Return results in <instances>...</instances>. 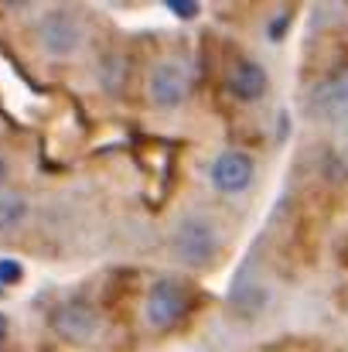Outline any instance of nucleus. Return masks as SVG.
<instances>
[{
	"instance_id": "1",
	"label": "nucleus",
	"mask_w": 348,
	"mask_h": 352,
	"mask_svg": "<svg viewBox=\"0 0 348 352\" xmlns=\"http://www.w3.org/2000/svg\"><path fill=\"white\" fill-rule=\"evenodd\" d=\"M34 34H38V45H41V52H45L48 58H72V55L79 52L82 38H86L82 21H79L69 7H51V10H45V14L38 17Z\"/></svg>"
},
{
	"instance_id": "2",
	"label": "nucleus",
	"mask_w": 348,
	"mask_h": 352,
	"mask_svg": "<svg viewBox=\"0 0 348 352\" xmlns=\"http://www.w3.org/2000/svg\"><path fill=\"white\" fill-rule=\"evenodd\" d=\"M171 253L174 260H181L185 267H209L216 256H219V236L216 226L209 219H198V216H188L174 226L171 233Z\"/></svg>"
},
{
	"instance_id": "3",
	"label": "nucleus",
	"mask_w": 348,
	"mask_h": 352,
	"mask_svg": "<svg viewBox=\"0 0 348 352\" xmlns=\"http://www.w3.org/2000/svg\"><path fill=\"white\" fill-rule=\"evenodd\" d=\"M188 305H192V298H188L185 284H178L171 277H161V280L150 284V291L143 298V318L154 332H171L174 325L185 322Z\"/></svg>"
},
{
	"instance_id": "4",
	"label": "nucleus",
	"mask_w": 348,
	"mask_h": 352,
	"mask_svg": "<svg viewBox=\"0 0 348 352\" xmlns=\"http://www.w3.org/2000/svg\"><path fill=\"white\" fill-rule=\"evenodd\" d=\"M188 96H192V76H188L185 62L161 58L147 76V100L157 110H178L188 103Z\"/></svg>"
},
{
	"instance_id": "5",
	"label": "nucleus",
	"mask_w": 348,
	"mask_h": 352,
	"mask_svg": "<svg viewBox=\"0 0 348 352\" xmlns=\"http://www.w3.org/2000/svg\"><path fill=\"white\" fill-rule=\"evenodd\" d=\"M253 175H256V164L249 154L242 151H222L212 168H209V178H212V188L222 192V195H239L253 185Z\"/></svg>"
},
{
	"instance_id": "6",
	"label": "nucleus",
	"mask_w": 348,
	"mask_h": 352,
	"mask_svg": "<svg viewBox=\"0 0 348 352\" xmlns=\"http://www.w3.org/2000/svg\"><path fill=\"white\" fill-rule=\"evenodd\" d=\"M51 329L62 339H69V342H86V339L96 336L100 318H96V311L86 301H65V305H58L51 311Z\"/></svg>"
},
{
	"instance_id": "7",
	"label": "nucleus",
	"mask_w": 348,
	"mask_h": 352,
	"mask_svg": "<svg viewBox=\"0 0 348 352\" xmlns=\"http://www.w3.org/2000/svg\"><path fill=\"white\" fill-rule=\"evenodd\" d=\"M226 89L232 93V100H239V103H259V100L266 96V89H270L266 69H263L259 62H249V58L235 62L229 69Z\"/></svg>"
},
{
	"instance_id": "8",
	"label": "nucleus",
	"mask_w": 348,
	"mask_h": 352,
	"mask_svg": "<svg viewBox=\"0 0 348 352\" xmlns=\"http://www.w3.org/2000/svg\"><path fill=\"white\" fill-rule=\"evenodd\" d=\"M311 110L318 117H338L348 110V65L332 72L314 93H311Z\"/></svg>"
},
{
	"instance_id": "9",
	"label": "nucleus",
	"mask_w": 348,
	"mask_h": 352,
	"mask_svg": "<svg viewBox=\"0 0 348 352\" xmlns=\"http://www.w3.org/2000/svg\"><path fill=\"white\" fill-rule=\"evenodd\" d=\"M31 216V206L24 195H0V230L3 233H14L27 223Z\"/></svg>"
},
{
	"instance_id": "10",
	"label": "nucleus",
	"mask_w": 348,
	"mask_h": 352,
	"mask_svg": "<svg viewBox=\"0 0 348 352\" xmlns=\"http://www.w3.org/2000/svg\"><path fill=\"white\" fill-rule=\"evenodd\" d=\"M21 277H24V267L17 260H10V256H0V287H10Z\"/></svg>"
},
{
	"instance_id": "11",
	"label": "nucleus",
	"mask_w": 348,
	"mask_h": 352,
	"mask_svg": "<svg viewBox=\"0 0 348 352\" xmlns=\"http://www.w3.org/2000/svg\"><path fill=\"white\" fill-rule=\"evenodd\" d=\"M164 7H167L174 17H181V21H192V17H198V10H202L198 0H164Z\"/></svg>"
},
{
	"instance_id": "12",
	"label": "nucleus",
	"mask_w": 348,
	"mask_h": 352,
	"mask_svg": "<svg viewBox=\"0 0 348 352\" xmlns=\"http://www.w3.org/2000/svg\"><path fill=\"white\" fill-rule=\"evenodd\" d=\"M3 3H7V7H10V10H21V7H27V3H31V0H3Z\"/></svg>"
},
{
	"instance_id": "13",
	"label": "nucleus",
	"mask_w": 348,
	"mask_h": 352,
	"mask_svg": "<svg viewBox=\"0 0 348 352\" xmlns=\"http://www.w3.org/2000/svg\"><path fill=\"white\" fill-rule=\"evenodd\" d=\"M3 182H7V161L0 157V188H3Z\"/></svg>"
},
{
	"instance_id": "14",
	"label": "nucleus",
	"mask_w": 348,
	"mask_h": 352,
	"mask_svg": "<svg viewBox=\"0 0 348 352\" xmlns=\"http://www.w3.org/2000/svg\"><path fill=\"white\" fill-rule=\"evenodd\" d=\"M3 336H7V315L0 311V339H3Z\"/></svg>"
}]
</instances>
